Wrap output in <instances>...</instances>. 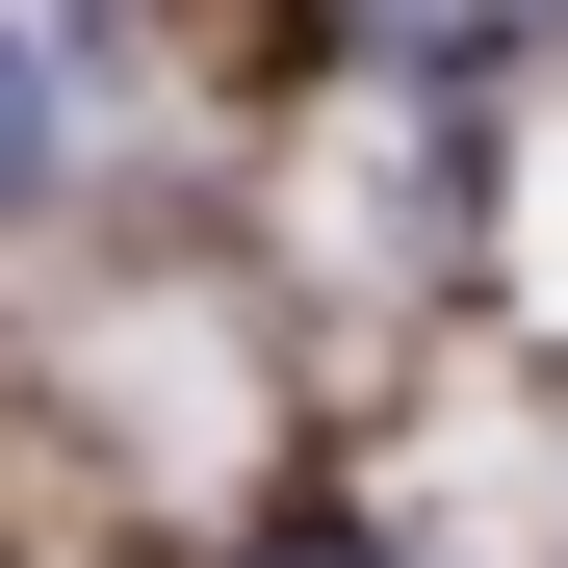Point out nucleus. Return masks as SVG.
I'll use <instances>...</instances> for the list:
<instances>
[{
	"instance_id": "1",
	"label": "nucleus",
	"mask_w": 568,
	"mask_h": 568,
	"mask_svg": "<svg viewBox=\"0 0 568 568\" xmlns=\"http://www.w3.org/2000/svg\"><path fill=\"white\" fill-rule=\"evenodd\" d=\"M27 155H52V52L0 27V181H27Z\"/></svg>"
},
{
	"instance_id": "2",
	"label": "nucleus",
	"mask_w": 568,
	"mask_h": 568,
	"mask_svg": "<svg viewBox=\"0 0 568 568\" xmlns=\"http://www.w3.org/2000/svg\"><path fill=\"white\" fill-rule=\"evenodd\" d=\"M258 568H362V542H258Z\"/></svg>"
}]
</instances>
